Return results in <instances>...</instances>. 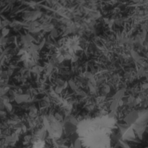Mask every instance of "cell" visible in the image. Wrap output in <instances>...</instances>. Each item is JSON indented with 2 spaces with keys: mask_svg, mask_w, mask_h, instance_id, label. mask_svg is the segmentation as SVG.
I'll list each match as a JSON object with an SVG mask.
<instances>
[{
  "mask_svg": "<svg viewBox=\"0 0 148 148\" xmlns=\"http://www.w3.org/2000/svg\"><path fill=\"white\" fill-rule=\"evenodd\" d=\"M1 20H0V27H1Z\"/></svg>",
  "mask_w": 148,
  "mask_h": 148,
  "instance_id": "5b68a950",
  "label": "cell"
},
{
  "mask_svg": "<svg viewBox=\"0 0 148 148\" xmlns=\"http://www.w3.org/2000/svg\"><path fill=\"white\" fill-rule=\"evenodd\" d=\"M0 56H1V53H0Z\"/></svg>",
  "mask_w": 148,
  "mask_h": 148,
  "instance_id": "52a82bcc",
  "label": "cell"
},
{
  "mask_svg": "<svg viewBox=\"0 0 148 148\" xmlns=\"http://www.w3.org/2000/svg\"><path fill=\"white\" fill-rule=\"evenodd\" d=\"M9 32H10V30H9L8 28L4 27V28L2 29V30H1V35H2V37L4 38L6 36H7L9 33Z\"/></svg>",
  "mask_w": 148,
  "mask_h": 148,
  "instance_id": "7a4b0ae2",
  "label": "cell"
},
{
  "mask_svg": "<svg viewBox=\"0 0 148 148\" xmlns=\"http://www.w3.org/2000/svg\"><path fill=\"white\" fill-rule=\"evenodd\" d=\"M45 147V142L43 140L38 139L34 143L33 145V148H44Z\"/></svg>",
  "mask_w": 148,
  "mask_h": 148,
  "instance_id": "6da1fadb",
  "label": "cell"
},
{
  "mask_svg": "<svg viewBox=\"0 0 148 148\" xmlns=\"http://www.w3.org/2000/svg\"><path fill=\"white\" fill-rule=\"evenodd\" d=\"M0 38H1V33H0Z\"/></svg>",
  "mask_w": 148,
  "mask_h": 148,
  "instance_id": "8992f818",
  "label": "cell"
},
{
  "mask_svg": "<svg viewBox=\"0 0 148 148\" xmlns=\"http://www.w3.org/2000/svg\"><path fill=\"white\" fill-rule=\"evenodd\" d=\"M4 108H5V104L0 101V111H2Z\"/></svg>",
  "mask_w": 148,
  "mask_h": 148,
  "instance_id": "277c9868",
  "label": "cell"
},
{
  "mask_svg": "<svg viewBox=\"0 0 148 148\" xmlns=\"http://www.w3.org/2000/svg\"><path fill=\"white\" fill-rule=\"evenodd\" d=\"M5 108L7 110V111H11L12 106V105L10 103H7L5 105Z\"/></svg>",
  "mask_w": 148,
  "mask_h": 148,
  "instance_id": "3957f363",
  "label": "cell"
}]
</instances>
